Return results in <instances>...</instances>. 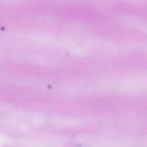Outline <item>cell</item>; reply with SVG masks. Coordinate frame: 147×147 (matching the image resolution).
<instances>
[]
</instances>
